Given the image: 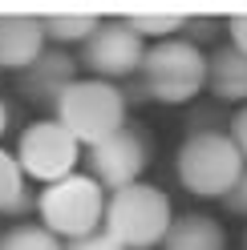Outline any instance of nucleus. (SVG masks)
Wrapping results in <instances>:
<instances>
[{"instance_id": "aec40b11", "label": "nucleus", "mask_w": 247, "mask_h": 250, "mask_svg": "<svg viewBox=\"0 0 247 250\" xmlns=\"http://www.w3.org/2000/svg\"><path fill=\"white\" fill-rule=\"evenodd\" d=\"M227 137H231V146L239 149V158L247 162V105H243V109H235V113H231V125H227Z\"/></svg>"}, {"instance_id": "412c9836", "label": "nucleus", "mask_w": 247, "mask_h": 250, "mask_svg": "<svg viewBox=\"0 0 247 250\" xmlns=\"http://www.w3.org/2000/svg\"><path fill=\"white\" fill-rule=\"evenodd\" d=\"M227 44H231V49H239L243 57H247V12H239V17H231L227 21Z\"/></svg>"}, {"instance_id": "f257e3e1", "label": "nucleus", "mask_w": 247, "mask_h": 250, "mask_svg": "<svg viewBox=\"0 0 247 250\" xmlns=\"http://www.w3.org/2000/svg\"><path fill=\"white\" fill-rule=\"evenodd\" d=\"M174 222V210H171V198H166L158 186L150 182H134V186H122L105 198V218H101V230L118 238L126 250H154L162 246L166 230Z\"/></svg>"}, {"instance_id": "f8f14e48", "label": "nucleus", "mask_w": 247, "mask_h": 250, "mask_svg": "<svg viewBox=\"0 0 247 250\" xmlns=\"http://www.w3.org/2000/svg\"><path fill=\"white\" fill-rule=\"evenodd\" d=\"M162 250H227V230L211 214H178L162 238Z\"/></svg>"}, {"instance_id": "4be33fe9", "label": "nucleus", "mask_w": 247, "mask_h": 250, "mask_svg": "<svg viewBox=\"0 0 247 250\" xmlns=\"http://www.w3.org/2000/svg\"><path fill=\"white\" fill-rule=\"evenodd\" d=\"M118 89H122V101H126V109L150 101V93H146V85H142V77H130V81H126V85H118Z\"/></svg>"}, {"instance_id": "9b49d317", "label": "nucleus", "mask_w": 247, "mask_h": 250, "mask_svg": "<svg viewBox=\"0 0 247 250\" xmlns=\"http://www.w3.org/2000/svg\"><path fill=\"white\" fill-rule=\"evenodd\" d=\"M219 101H247V57L239 49H231V44H215L207 53V85Z\"/></svg>"}, {"instance_id": "393cba45", "label": "nucleus", "mask_w": 247, "mask_h": 250, "mask_svg": "<svg viewBox=\"0 0 247 250\" xmlns=\"http://www.w3.org/2000/svg\"><path fill=\"white\" fill-rule=\"evenodd\" d=\"M243 246H247V238H243Z\"/></svg>"}, {"instance_id": "7ed1b4c3", "label": "nucleus", "mask_w": 247, "mask_h": 250, "mask_svg": "<svg viewBox=\"0 0 247 250\" xmlns=\"http://www.w3.org/2000/svg\"><path fill=\"white\" fill-rule=\"evenodd\" d=\"M105 198H110V194H105L89 174H69L61 182L41 186L33 210H37L45 230L57 234L61 242H69V238H85V234L101 230Z\"/></svg>"}, {"instance_id": "1a4fd4ad", "label": "nucleus", "mask_w": 247, "mask_h": 250, "mask_svg": "<svg viewBox=\"0 0 247 250\" xmlns=\"http://www.w3.org/2000/svg\"><path fill=\"white\" fill-rule=\"evenodd\" d=\"M77 73H81V65H77L73 53L57 49V44H45V53L33 61V65H25L17 73V89L28 101H37V105H57L61 93L77 81Z\"/></svg>"}, {"instance_id": "ddd939ff", "label": "nucleus", "mask_w": 247, "mask_h": 250, "mask_svg": "<svg viewBox=\"0 0 247 250\" xmlns=\"http://www.w3.org/2000/svg\"><path fill=\"white\" fill-rule=\"evenodd\" d=\"M114 21H122L134 37H142V41L150 37L158 44V41H171V37L182 33L187 12H178V8H126V12H118Z\"/></svg>"}, {"instance_id": "4468645a", "label": "nucleus", "mask_w": 247, "mask_h": 250, "mask_svg": "<svg viewBox=\"0 0 247 250\" xmlns=\"http://www.w3.org/2000/svg\"><path fill=\"white\" fill-rule=\"evenodd\" d=\"M37 206V198L33 190H28V178H25V169L17 166V153H8V149H0V214H28Z\"/></svg>"}, {"instance_id": "0eeeda50", "label": "nucleus", "mask_w": 247, "mask_h": 250, "mask_svg": "<svg viewBox=\"0 0 247 250\" xmlns=\"http://www.w3.org/2000/svg\"><path fill=\"white\" fill-rule=\"evenodd\" d=\"M77 162H81V146L53 117L33 121L17 142V166L25 169V178H33L41 186L77 174Z\"/></svg>"}, {"instance_id": "2eb2a0df", "label": "nucleus", "mask_w": 247, "mask_h": 250, "mask_svg": "<svg viewBox=\"0 0 247 250\" xmlns=\"http://www.w3.org/2000/svg\"><path fill=\"white\" fill-rule=\"evenodd\" d=\"M98 24H101V17L69 8V12H49V17H41V33H45V41H53L57 49H65V44H85V37L94 33Z\"/></svg>"}, {"instance_id": "f03ea898", "label": "nucleus", "mask_w": 247, "mask_h": 250, "mask_svg": "<svg viewBox=\"0 0 247 250\" xmlns=\"http://www.w3.org/2000/svg\"><path fill=\"white\" fill-rule=\"evenodd\" d=\"M53 121L65 129L77 146H98L101 137L118 133L126 125V101H122V89L110 81H98V77H77V81L61 93V101L53 105Z\"/></svg>"}, {"instance_id": "6ab92c4d", "label": "nucleus", "mask_w": 247, "mask_h": 250, "mask_svg": "<svg viewBox=\"0 0 247 250\" xmlns=\"http://www.w3.org/2000/svg\"><path fill=\"white\" fill-rule=\"evenodd\" d=\"M61 250H126L118 238H110L105 230H94V234H85V238H69Z\"/></svg>"}, {"instance_id": "dca6fc26", "label": "nucleus", "mask_w": 247, "mask_h": 250, "mask_svg": "<svg viewBox=\"0 0 247 250\" xmlns=\"http://www.w3.org/2000/svg\"><path fill=\"white\" fill-rule=\"evenodd\" d=\"M65 242L49 234L41 222H17L8 234H0V250H61Z\"/></svg>"}, {"instance_id": "9d476101", "label": "nucleus", "mask_w": 247, "mask_h": 250, "mask_svg": "<svg viewBox=\"0 0 247 250\" xmlns=\"http://www.w3.org/2000/svg\"><path fill=\"white\" fill-rule=\"evenodd\" d=\"M45 53L41 17H0V69H25Z\"/></svg>"}, {"instance_id": "a211bd4d", "label": "nucleus", "mask_w": 247, "mask_h": 250, "mask_svg": "<svg viewBox=\"0 0 247 250\" xmlns=\"http://www.w3.org/2000/svg\"><path fill=\"white\" fill-rule=\"evenodd\" d=\"M231 125V113L223 105H195L191 117H187V137H198V133H227Z\"/></svg>"}, {"instance_id": "b1692460", "label": "nucleus", "mask_w": 247, "mask_h": 250, "mask_svg": "<svg viewBox=\"0 0 247 250\" xmlns=\"http://www.w3.org/2000/svg\"><path fill=\"white\" fill-rule=\"evenodd\" d=\"M239 190H243V198H247V169H243V182H239Z\"/></svg>"}, {"instance_id": "423d86ee", "label": "nucleus", "mask_w": 247, "mask_h": 250, "mask_svg": "<svg viewBox=\"0 0 247 250\" xmlns=\"http://www.w3.org/2000/svg\"><path fill=\"white\" fill-rule=\"evenodd\" d=\"M85 158H89V178H94L105 194H114L122 186L142 182L146 166H150V133L126 121L118 133L101 137L98 146H89Z\"/></svg>"}, {"instance_id": "6e6552de", "label": "nucleus", "mask_w": 247, "mask_h": 250, "mask_svg": "<svg viewBox=\"0 0 247 250\" xmlns=\"http://www.w3.org/2000/svg\"><path fill=\"white\" fill-rule=\"evenodd\" d=\"M142 57H146V41L134 37L122 21H101L94 33L85 37L81 44V61L98 81H130V77L142 69Z\"/></svg>"}, {"instance_id": "20e7f679", "label": "nucleus", "mask_w": 247, "mask_h": 250, "mask_svg": "<svg viewBox=\"0 0 247 250\" xmlns=\"http://www.w3.org/2000/svg\"><path fill=\"white\" fill-rule=\"evenodd\" d=\"M138 77H142L150 101L187 105L207 85V53H198L195 44L178 41V37L158 41V44H146V57H142Z\"/></svg>"}, {"instance_id": "39448f33", "label": "nucleus", "mask_w": 247, "mask_h": 250, "mask_svg": "<svg viewBox=\"0 0 247 250\" xmlns=\"http://www.w3.org/2000/svg\"><path fill=\"white\" fill-rule=\"evenodd\" d=\"M243 158L231 146L227 133H198L187 137L178 149V182L198 198H227L235 186L243 182Z\"/></svg>"}, {"instance_id": "f3484780", "label": "nucleus", "mask_w": 247, "mask_h": 250, "mask_svg": "<svg viewBox=\"0 0 247 250\" xmlns=\"http://www.w3.org/2000/svg\"><path fill=\"white\" fill-rule=\"evenodd\" d=\"M223 33H227V24H223L219 17H187L178 41H187V44H195L198 53H207V49H215V44H219Z\"/></svg>"}, {"instance_id": "5701e85b", "label": "nucleus", "mask_w": 247, "mask_h": 250, "mask_svg": "<svg viewBox=\"0 0 247 250\" xmlns=\"http://www.w3.org/2000/svg\"><path fill=\"white\" fill-rule=\"evenodd\" d=\"M4 129H8V105H4V97H0V137H4Z\"/></svg>"}]
</instances>
